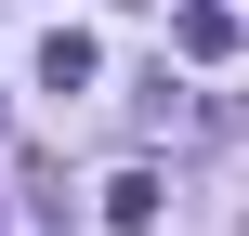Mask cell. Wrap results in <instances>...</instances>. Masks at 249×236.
I'll use <instances>...</instances> for the list:
<instances>
[{"instance_id":"obj_1","label":"cell","mask_w":249,"mask_h":236,"mask_svg":"<svg viewBox=\"0 0 249 236\" xmlns=\"http://www.w3.org/2000/svg\"><path fill=\"white\" fill-rule=\"evenodd\" d=\"M171 39H184V66H223V53H236L249 26L223 13V0H184V13H171Z\"/></svg>"},{"instance_id":"obj_3","label":"cell","mask_w":249,"mask_h":236,"mask_svg":"<svg viewBox=\"0 0 249 236\" xmlns=\"http://www.w3.org/2000/svg\"><path fill=\"white\" fill-rule=\"evenodd\" d=\"M92 66H105V53H92V39H79V26H53V39H39V92H79V79H92Z\"/></svg>"},{"instance_id":"obj_2","label":"cell","mask_w":249,"mask_h":236,"mask_svg":"<svg viewBox=\"0 0 249 236\" xmlns=\"http://www.w3.org/2000/svg\"><path fill=\"white\" fill-rule=\"evenodd\" d=\"M158 210H171V184H158V171H118V184H105V223H118V236H144Z\"/></svg>"}]
</instances>
